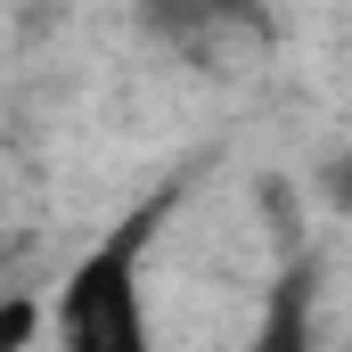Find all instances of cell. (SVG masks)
<instances>
[{
    "label": "cell",
    "mask_w": 352,
    "mask_h": 352,
    "mask_svg": "<svg viewBox=\"0 0 352 352\" xmlns=\"http://www.w3.org/2000/svg\"><path fill=\"white\" fill-rule=\"evenodd\" d=\"M156 213L164 205H140L131 221H115L82 263L58 278V295H50L58 352H156L148 303H140V254L156 238Z\"/></svg>",
    "instance_id": "6da1fadb"
},
{
    "label": "cell",
    "mask_w": 352,
    "mask_h": 352,
    "mask_svg": "<svg viewBox=\"0 0 352 352\" xmlns=\"http://www.w3.org/2000/svg\"><path fill=\"white\" fill-rule=\"evenodd\" d=\"M148 33L173 41L188 58H221V41H254L263 33V8L254 0H140Z\"/></svg>",
    "instance_id": "7a4b0ae2"
},
{
    "label": "cell",
    "mask_w": 352,
    "mask_h": 352,
    "mask_svg": "<svg viewBox=\"0 0 352 352\" xmlns=\"http://www.w3.org/2000/svg\"><path fill=\"white\" fill-rule=\"evenodd\" d=\"M246 352H311V263H287L278 278H270Z\"/></svg>",
    "instance_id": "3957f363"
},
{
    "label": "cell",
    "mask_w": 352,
    "mask_h": 352,
    "mask_svg": "<svg viewBox=\"0 0 352 352\" xmlns=\"http://www.w3.org/2000/svg\"><path fill=\"white\" fill-rule=\"evenodd\" d=\"M33 320H41V311H33V303L16 295V303L0 311V352H25V336H33Z\"/></svg>",
    "instance_id": "277c9868"
},
{
    "label": "cell",
    "mask_w": 352,
    "mask_h": 352,
    "mask_svg": "<svg viewBox=\"0 0 352 352\" xmlns=\"http://www.w3.org/2000/svg\"><path fill=\"white\" fill-rule=\"evenodd\" d=\"M328 205L352 213V156H336V173H328Z\"/></svg>",
    "instance_id": "5b68a950"
},
{
    "label": "cell",
    "mask_w": 352,
    "mask_h": 352,
    "mask_svg": "<svg viewBox=\"0 0 352 352\" xmlns=\"http://www.w3.org/2000/svg\"><path fill=\"white\" fill-rule=\"evenodd\" d=\"M344 352H352V344H344Z\"/></svg>",
    "instance_id": "8992f818"
}]
</instances>
